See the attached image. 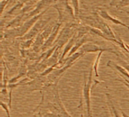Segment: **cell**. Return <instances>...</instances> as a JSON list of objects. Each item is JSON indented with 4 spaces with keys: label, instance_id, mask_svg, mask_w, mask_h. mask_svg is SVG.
Masks as SVG:
<instances>
[{
    "label": "cell",
    "instance_id": "6da1fadb",
    "mask_svg": "<svg viewBox=\"0 0 129 117\" xmlns=\"http://www.w3.org/2000/svg\"><path fill=\"white\" fill-rule=\"evenodd\" d=\"M39 108H41L42 115L39 117H72L65 109L59 94L57 82L54 84L53 88V100L50 102L41 101L38 107L34 110V112Z\"/></svg>",
    "mask_w": 129,
    "mask_h": 117
},
{
    "label": "cell",
    "instance_id": "7a4b0ae2",
    "mask_svg": "<svg viewBox=\"0 0 129 117\" xmlns=\"http://www.w3.org/2000/svg\"><path fill=\"white\" fill-rule=\"evenodd\" d=\"M93 70L91 69L89 72L88 76H86L84 73V81H83V88H82V96L80 102V105L78 107H80L82 105V102L84 101L88 117H93L91 113V88L92 84V75H93Z\"/></svg>",
    "mask_w": 129,
    "mask_h": 117
},
{
    "label": "cell",
    "instance_id": "3957f363",
    "mask_svg": "<svg viewBox=\"0 0 129 117\" xmlns=\"http://www.w3.org/2000/svg\"><path fill=\"white\" fill-rule=\"evenodd\" d=\"M79 51L83 52L84 54H86V53H95V52H100V51H104H104H109L110 53L115 54L118 57H119L117 51L113 50V48L102 47V46H100V45H98L96 44L91 43V42L85 43Z\"/></svg>",
    "mask_w": 129,
    "mask_h": 117
},
{
    "label": "cell",
    "instance_id": "277c9868",
    "mask_svg": "<svg viewBox=\"0 0 129 117\" xmlns=\"http://www.w3.org/2000/svg\"><path fill=\"white\" fill-rule=\"evenodd\" d=\"M47 23H48V20H39V21H38L25 36L21 37V39L24 41L34 39L36 36H38V34L39 33H41L44 30Z\"/></svg>",
    "mask_w": 129,
    "mask_h": 117
},
{
    "label": "cell",
    "instance_id": "5b68a950",
    "mask_svg": "<svg viewBox=\"0 0 129 117\" xmlns=\"http://www.w3.org/2000/svg\"><path fill=\"white\" fill-rule=\"evenodd\" d=\"M60 26H61V23H58L54 26L53 30H52L50 36L45 41V44L42 47L41 51H48L49 48H51L50 47L54 44V42H55V41H56V39H57V36H58V35L60 33L59 31L60 30Z\"/></svg>",
    "mask_w": 129,
    "mask_h": 117
},
{
    "label": "cell",
    "instance_id": "8992f818",
    "mask_svg": "<svg viewBox=\"0 0 129 117\" xmlns=\"http://www.w3.org/2000/svg\"><path fill=\"white\" fill-rule=\"evenodd\" d=\"M98 15H99L101 18H103V19H104V20H107V21H110V22H111V23H114V24H116V25H121V26H124V27H125V28H128L129 30L128 25L124 23L123 22H122V21L119 20V19H117V18H116V17L111 16L106 10L99 9V11H98Z\"/></svg>",
    "mask_w": 129,
    "mask_h": 117
},
{
    "label": "cell",
    "instance_id": "52a82bcc",
    "mask_svg": "<svg viewBox=\"0 0 129 117\" xmlns=\"http://www.w3.org/2000/svg\"><path fill=\"white\" fill-rule=\"evenodd\" d=\"M107 66L112 68V69H114L116 71H118L119 73H121V76L122 78L127 79L128 80H129V73L121 65H119L117 64H116L113 61H109L107 62Z\"/></svg>",
    "mask_w": 129,
    "mask_h": 117
},
{
    "label": "cell",
    "instance_id": "ba28073f",
    "mask_svg": "<svg viewBox=\"0 0 129 117\" xmlns=\"http://www.w3.org/2000/svg\"><path fill=\"white\" fill-rule=\"evenodd\" d=\"M106 96H107V102H108V106H109V108L110 110V112L113 115V117H123L122 116L120 115V113L118 112V110H116V108L114 106V104L113 102V100L110 95V94L108 93H106Z\"/></svg>",
    "mask_w": 129,
    "mask_h": 117
},
{
    "label": "cell",
    "instance_id": "9c48e42d",
    "mask_svg": "<svg viewBox=\"0 0 129 117\" xmlns=\"http://www.w3.org/2000/svg\"><path fill=\"white\" fill-rule=\"evenodd\" d=\"M104 53V51H100L98 52L97 57H96V59L94 61V63L93 64V67H92V70H93V72L94 73V76L96 78L99 77V73H98V66H99V63H100V60H101V55L102 54Z\"/></svg>",
    "mask_w": 129,
    "mask_h": 117
},
{
    "label": "cell",
    "instance_id": "30bf717a",
    "mask_svg": "<svg viewBox=\"0 0 129 117\" xmlns=\"http://www.w3.org/2000/svg\"><path fill=\"white\" fill-rule=\"evenodd\" d=\"M71 4L74 10L75 16L76 17L79 14V0H71Z\"/></svg>",
    "mask_w": 129,
    "mask_h": 117
},
{
    "label": "cell",
    "instance_id": "8fae6325",
    "mask_svg": "<svg viewBox=\"0 0 129 117\" xmlns=\"http://www.w3.org/2000/svg\"><path fill=\"white\" fill-rule=\"evenodd\" d=\"M34 42H35L34 39H29V40H26V41H24V42L21 45L22 48H23V49L29 48L30 46H33V45Z\"/></svg>",
    "mask_w": 129,
    "mask_h": 117
},
{
    "label": "cell",
    "instance_id": "7c38bea8",
    "mask_svg": "<svg viewBox=\"0 0 129 117\" xmlns=\"http://www.w3.org/2000/svg\"><path fill=\"white\" fill-rule=\"evenodd\" d=\"M1 106H2V109H4L5 110V112H6V114H7V116L8 117H11V114H10V107H9V106H8L7 105V104H5L3 101H2L1 102Z\"/></svg>",
    "mask_w": 129,
    "mask_h": 117
},
{
    "label": "cell",
    "instance_id": "4fadbf2b",
    "mask_svg": "<svg viewBox=\"0 0 129 117\" xmlns=\"http://www.w3.org/2000/svg\"><path fill=\"white\" fill-rule=\"evenodd\" d=\"M118 61H119V62L120 63V64H121V66L122 67H123L129 73V64H128L126 61H123V60H122V59H120V57H118Z\"/></svg>",
    "mask_w": 129,
    "mask_h": 117
},
{
    "label": "cell",
    "instance_id": "5bb4252c",
    "mask_svg": "<svg viewBox=\"0 0 129 117\" xmlns=\"http://www.w3.org/2000/svg\"><path fill=\"white\" fill-rule=\"evenodd\" d=\"M23 2H21V3H19V4H18V5H17V6H19L18 8H20L22 7V5H23ZM17 7H16V6H15V7H14V8L11 9V10H10V11H8V14H12V12H14V11L15 10H17Z\"/></svg>",
    "mask_w": 129,
    "mask_h": 117
},
{
    "label": "cell",
    "instance_id": "9a60e30c",
    "mask_svg": "<svg viewBox=\"0 0 129 117\" xmlns=\"http://www.w3.org/2000/svg\"><path fill=\"white\" fill-rule=\"evenodd\" d=\"M117 81L122 82V83H123V84H124V85H125V86H126V87H127V88H128V89H129V84L128 83H127V82H125V80H124L122 78L121 79H117Z\"/></svg>",
    "mask_w": 129,
    "mask_h": 117
},
{
    "label": "cell",
    "instance_id": "2e32d148",
    "mask_svg": "<svg viewBox=\"0 0 129 117\" xmlns=\"http://www.w3.org/2000/svg\"><path fill=\"white\" fill-rule=\"evenodd\" d=\"M121 113H122V116L123 117H129L128 115H127V114H126V113H125L122 110H121Z\"/></svg>",
    "mask_w": 129,
    "mask_h": 117
}]
</instances>
